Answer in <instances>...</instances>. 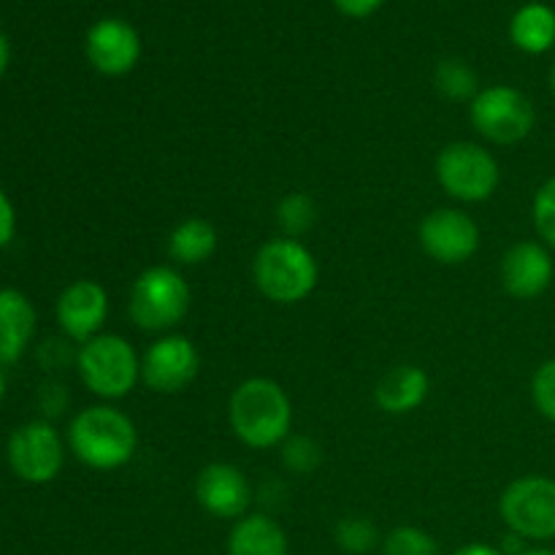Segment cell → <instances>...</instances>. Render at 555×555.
<instances>
[{
    "label": "cell",
    "instance_id": "cell-1",
    "mask_svg": "<svg viewBox=\"0 0 555 555\" xmlns=\"http://www.w3.org/2000/svg\"><path fill=\"white\" fill-rule=\"evenodd\" d=\"M228 423L247 448L271 450L291 437L293 404L280 383L249 377L231 393Z\"/></svg>",
    "mask_w": 555,
    "mask_h": 555
},
{
    "label": "cell",
    "instance_id": "cell-2",
    "mask_svg": "<svg viewBox=\"0 0 555 555\" xmlns=\"http://www.w3.org/2000/svg\"><path fill=\"white\" fill-rule=\"evenodd\" d=\"M70 453L95 472L122 469L135 455L139 434L133 421L117 406H87L68 426Z\"/></svg>",
    "mask_w": 555,
    "mask_h": 555
},
{
    "label": "cell",
    "instance_id": "cell-3",
    "mask_svg": "<svg viewBox=\"0 0 555 555\" xmlns=\"http://www.w3.org/2000/svg\"><path fill=\"white\" fill-rule=\"evenodd\" d=\"M253 276L258 291L269 301L293 307L309 298L318 287L320 266L312 249L301 238H271L258 249L253 263Z\"/></svg>",
    "mask_w": 555,
    "mask_h": 555
},
{
    "label": "cell",
    "instance_id": "cell-4",
    "mask_svg": "<svg viewBox=\"0 0 555 555\" xmlns=\"http://www.w3.org/2000/svg\"><path fill=\"white\" fill-rule=\"evenodd\" d=\"M190 304H193V291L188 280L171 266H152L135 276L128 309L130 320L141 331L166 334L188 318Z\"/></svg>",
    "mask_w": 555,
    "mask_h": 555
},
{
    "label": "cell",
    "instance_id": "cell-5",
    "mask_svg": "<svg viewBox=\"0 0 555 555\" xmlns=\"http://www.w3.org/2000/svg\"><path fill=\"white\" fill-rule=\"evenodd\" d=\"M76 366L81 383L106 401L125 399L141 379V358L117 334H98L85 341L76 352Z\"/></svg>",
    "mask_w": 555,
    "mask_h": 555
},
{
    "label": "cell",
    "instance_id": "cell-6",
    "mask_svg": "<svg viewBox=\"0 0 555 555\" xmlns=\"http://www.w3.org/2000/svg\"><path fill=\"white\" fill-rule=\"evenodd\" d=\"M469 119L482 139L499 146H513L529 139L537 125V112L529 95L518 87L493 85L477 92L469 103Z\"/></svg>",
    "mask_w": 555,
    "mask_h": 555
},
{
    "label": "cell",
    "instance_id": "cell-7",
    "mask_svg": "<svg viewBox=\"0 0 555 555\" xmlns=\"http://www.w3.org/2000/svg\"><path fill=\"white\" fill-rule=\"evenodd\" d=\"M437 179L450 198L464 201V204H482L496 193L502 171L491 150L475 141H455L439 152Z\"/></svg>",
    "mask_w": 555,
    "mask_h": 555
},
{
    "label": "cell",
    "instance_id": "cell-8",
    "mask_svg": "<svg viewBox=\"0 0 555 555\" xmlns=\"http://www.w3.org/2000/svg\"><path fill=\"white\" fill-rule=\"evenodd\" d=\"M499 513L507 529L524 540H555V480L542 475L518 477L504 488Z\"/></svg>",
    "mask_w": 555,
    "mask_h": 555
},
{
    "label": "cell",
    "instance_id": "cell-9",
    "mask_svg": "<svg viewBox=\"0 0 555 555\" xmlns=\"http://www.w3.org/2000/svg\"><path fill=\"white\" fill-rule=\"evenodd\" d=\"M9 466L30 486L52 482L63 469V439L47 421H30L9 437Z\"/></svg>",
    "mask_w": 555,
    "mask_h": 555
},
{
    "label": "cell",
    "instance_id": "cell-10",
    "mask_svg": "<svg viewBox=\"0 0 555 555\" xmlns=\"http://www.w3.org/2000/svg\"><path fill=\"white\" fill-rule=\"evenodd\" d=\"M417 238L431 260L442 266H461L480 249V225L464 209L444 206L423 217Z\"/></svg>",
    "mask_w": 555,
    "mask_h": 555
},
{
    "label": "cell",
    "instance_id": "cell-11",
    "mask_svg": "<svg viewBox=\"0 0 555 555\" xmlns=\"http://www.w3.org/2000/svg\"><path fill=\"white\" fill-rule=\"evenodd\" d=\"M198 369L201 358L193 341L182 334H166L141 358V383L163 396L182 393L198 377Z\"/></svg>",
    "mask_w": 555,
    "mask_h": 555
},
{
    "label": "cell",
    "instance_id": "cell-12",
    "mask_svg": "<svg viewBox=\"0 0 555 555\" xmlns=\"http://www.w3.org/2000/svg\"><path fill=\"white\" fill-rule=\"evenodd\" d=\"M85 52L92 68L103 76H125L141 57V38L133 25L117 16L98 20L87 30Z\"/></svg>",
    "mask_w": 555,
    "mask_h": 555
},
{
    "label": "cell",
    "instance_id": "cell-13",
    "mask_svg": "<svg viewBox=\"0 0 555 555\" xmlns=\"http://www.w3.org/2000/svg\"><path fill=\"white\" fill-rule=\"evenodd\" d=\"M57 323L68 339L90 341L92 336L101 334L108 314V293L101 282L95 280H76L60 293L57 298Z\"/></svg>",
    "mask_w": 555,
    "mask_h": 555
},
{
    "label": "cell",
    "instance_id": "cell-14",
    "mask_svg": "<svg viewBox=\"0 0 555 555\" xmlns=\"http://www.w3.org/2000/svg\"><path fill=\"white\" fill-rule=\"evenodd\" d=\"M195 499L211 518L238 520L249 515L253 488L242 469L231 464H209L195 477Z\"/></svg>",
    "mask_w": 555,
    "mask_h": 555
},
{
    "label": "cell",
    "instance_id": "cell-15",
    "mask_svg": "<svg viewBox=\"0 0 555 555\" xmlns=\"http://www.w3.org/2000/svg\"><path fill=\"white\" fill-rule=\"evenodd\" d=\"M555 266L540 242H518L502 258V285L518 301H534L551 287Z\"/></svg>",
    "mask_w": 555,
    "mask_h": 555
},
{
    "label": "cell",
    "instance_id": "cell-16",
    "mask_svg": "<svg viewBox=\"0 0 555 555\" xmlns=\"http://www.w3.org/2000/svg\"><path fill=\"white\" fill-rule=\"evenodd\" d=\"M428 393H431V377H428L426 369L404 363V366L390 369L379 379L377 388H374V404L385 415H410L426 404Z\"/></svg>",
    "mask_w": 555,
    "mask_h": 555
},
{
    "label": "cell",
    "instance_id": "cell-17",
    "mask_svg": "<svg viewBox=\"0 0 555 555\" xmlns=\"http://www.w3.org/2000/svg\"><path fill=\"white\" fill-rule=\"evenodd\" d=\"M36 334V309L20 291H0V363H16Z\"/></svg>",
    "mask_w": 555,
    "mask_h": 555
},
{
    "label": "cell",
    "instance_id": "cell-18",
    "mask_svg": "<svg viewBox=\"0 0 555 555\" xmlns=\"http://www.w3.org/2000/svg\"><path fill=\"white\" fill-rule=\"evenodd\" d=\"M287 534L269 515H244L228 534V555H287Z\"/></svg>",
    "mask_w": 555,
    "mask_h": 555
},
{
    "label": "cell",
    "instance_id": "cell-19",
    "mask_svg": "<svg viewBox=\"0 0 555 555\" xmlns=\"http://www.w3.org/2000/svg\"><path fill=\"white\" fill-rule=\"evenodd\" d=\"M509 38L526 54H545L555 47V11L547 3H526L509 22Z\"/></svg>",
    "mask_w": 555,
    "mask_h": 555
},
{
    "label": "cell",
    "instance_id": "cell-20",
    "mask_svg": "<svg viewBox=\"0 0 555 555\" xmlns=\"http://www.w3.org/2000/svg\"><path fill=\"white\" fill-rule=\"evenodd\" d=\"M217 228L204 217H188L168 236V255L179 266H201L215 255Z\"/></svg>",
    "mask_w": 555,
    "mask_h": 555
},
{
    "label": "cell",
    "instance_id": "cell-21",
    "mask_svg": "<svg viewBox=\"0 0 555 555\" xmlns=\"http://www.w3.org/2000/svg\"><path fill=\"white\" fill-rule=\"evenodd\" d=\"M276 222H280L282 233L287 238H301L318 222V204H314V198L309 193L293 190L276 206Z\"/></svg>",
    "mask_w": 555,
    "mask_h": 555
},
{
    "label": "cell",
    "instance_id": "cell-22",
    "mask_svg": "<svg viewBox=\"0 0 555 555\" xmlns=\"http://www.w3.org/2000/svg\"><path fill=\"white\" fill-rule=\"evenodd\" d=\"M434 81H437V90L442 92L448 101H475V95L480 92L477 87V74L472 70V65H466L464 60H442L434 70Z\"/></svg>",
    "mask_w": 555,
    "mask_h": 555
},
{
    "label": "cell",
    "instance_id": "cell-23",
    "mask_svg": "<svg viewBox=\"0 0 555 555\" xmlns=\"http://www.w3.org/2000/svg\"><path fill=\"white\" fill-rule=\"evenodd\" d=\"M336 547L350 555H363L372 553L379 545V531L377 526L369 518L361 515H350V518H341L334 529Z\"/></svg>",
    "mask_w": 555,
    "mask_h": 555
},
{
    "label": "cell",
    "instance_id": "cell-24",
    "mask_svg": "<svg viewBox=\"0 0 555 555\" xmlns=\"http://www.w3.org/2000/svg\"><path fill=\"white\" fill-rule=\"evenodd\" d=\"M383 555H442L439 542L417 526H399L383 542Z\"/></svg>",
    "mask_w": 555,
    "mask_h": 555
},
{
    "label": "cell",
    "instance_id": "cell-25",
    "mask_svg": "<svg viewBox=\"0 0 555 555\" xmlns=\"http://www.w3.org/2000/svg\"><path fill=\"white\" fill-rule=\"evenodd\" d=\"M282 464L293 475H312L323 464V448L312 437H287L282 442Z\"/></svg>",
    "mask_w": 555,
    "mask_h": 555
},
{
    "label": "cell",
    "instance_id": "cell-26",
    "mask_svg": "<svg viewBox=\"0 0 555 555\" xmlns=\"http://www.w3.org/2000/svg\"><path fill=\"white\" fill-rule=\"evenodd\" d=\"M531 217H534V228L542 236V242L555 249V177L547 179L537 190L534 204H531Z\"/></svg>",
    "mask_w": 555,
    "mask_h": 555
},
{
    "label": "cell",
    "instance_id": "cell-27",
    "mask_svg": "<svg viewBox=\"0 0 555 555\" xmlns=\"http://www.w3.org/2000/svg\"><path fill=\"white\" fill-rule=\"evenodd\" d=\"M531 399H534V406L540 410V415H545L547 421L555 423V358L542 363L534 372V379H531Z\"/></svg>",
    "mask_w": 555,
    "mask_h": 555
},
{
    "label": "cell",
    "instance_id": "cell-28",
    "mask_svg": "<svg viewBox=\"0 0 555 555\" xmlns=\"http://www.w3.org/2000/svg\"><path fill=\"white\" fill-rule=\"evenodd\" d=\"M16 231V215H14V204L9 201V195L0 190V249L14 238Z\"/></svg>",
    "mask_w": 555,
    "mask_h": 555
},
{
    "label": "cell",
    "instance_id": "cell-29",
    "mask_svg": "<svg viewBox=\"0 0 555 555\" xmlns=\"http://www.w3.org/2000/svg\"><path fill=\"white\" fill-rule=\"evenodd\" d=\"M334 3L345 16H352V20H366V16H372L385 0H334Z\"/></svg>",
    "mask_w": 555,
    "mask_h": 555
},
{
    "label": "cell",
    "instance_id": "cell-30",
    "mask_svg": "<svg viewBox=\"0 0 555 555\" xmlns=\"http://www.w3.org/2000/svg\"><path fill=\"white\" fill-rule=\"evenodd\" d=\"M453 555H504L502 547L488 545V542H469V545H461Z\"/></svg>",
    "mask_w": 555,
    "mask_h": 555
},
{
    "label": "cell",
    "instance_id": "cell-31",
    "mask_svg": "<svg viewBox=\"0 0 555 555\" xmlns=\"http://www.w3.org/2000/svg\"><path fill=\"white\" fill-rule=\"evenodd\" d=\"M9 57H11V47H9V38L0 33V76L5 74V68H9Z\"/></svg>",
    "mask_w": 555,
    "mask_h": 555
},
{
    "label": "cell",
    "instance_id": "cell-32",
    "mask_svg": "<svg viewBox=\"0 0 555 555\" xmlns=\"http://www.w3.org/2000/svg\"><path fill=\"white\" fill-rule=\"evenodd\" d=\"M520 555H555V551H547V547H534V551H526Z\"/></svg>",
    "mask_w": 555,
    "mask_h": 555
},
{
    "label": "cell",
    "instance_id": "cell-33",
    "mask_svg": "<svg viewBox=\"0 0 555 555\" xmlns=\"http://www.w3.org/2000/svg\"><path fill=\"white\" fill-rule=\"evenodd\" d=\"M3 393H5V379H3V372H0V401H3Z\"/></svg>",
    "mask_w": 555,
    "mask_h": 555
},
{
    "label": "cell",
    "instance_id": "cell-34",
    "mask_svg": "<svg viewBox=\"0 0 555 555\" xmlns=\"http://www.w3.org/2000/svg\"><path fill=\"white\" fill-rule=\"evenodd\" d=\"M551 90H553V95H555V63H553V68H551Z\"/></svg>",
    "mask_w": 555,
    "mask_h": 555
}]
</instances>
